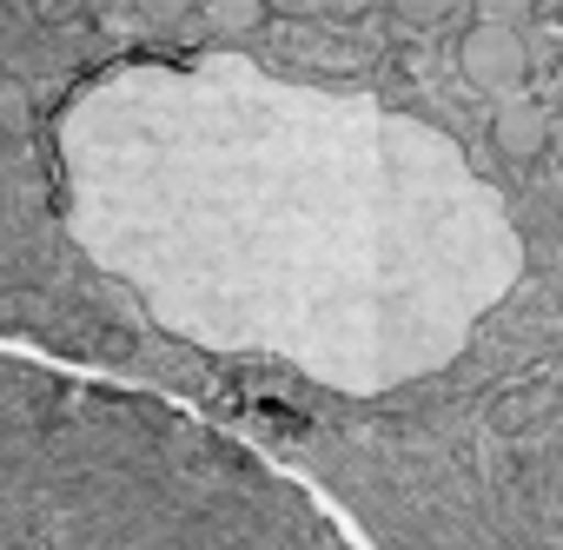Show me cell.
Segmentation results:
<instances>
[{
	"mask_svg": "<svg viewBox=\"0 0 563 550\" xmlns=\"http://www.w3.org/2000/svg\"><path fill=\"white\" fill-rule=\"evenodd\" d=\"M530 41L510 28V21H471L464 34H457V74H464V87H477V94H510L517 100V87L530 80Z\"/></svg>",
	"mask_w": 563,
	"mask_h": 550,
	"instance_id": "obj_1",
	"label": "cell"
},
{
	"mask_svg": "<svg viewBox=\"0 0 563 550\" xmlns=\"http://www.w3.org/2000/svg\"><path fill=\"white\" fill-rule=\"evenodd\" d=\"M550 133H556V113H550L543 100H530V94H517V100H504V107L490 113V146H497L510 166L550 160Z\"/></svg>",
	"mask_w": 563,
	"mask_h": 550,
	"instance_id": "obj_2",
	"label": "cell"
},
{
	"mask_svg": "<svg viewBox=\"0 0 563 550\" xmlns=\"http://www.w3.org/2000/svg\"><path fill=\"white\" fill-rule=\"evenodd\" d=\"M206 21L225 41H245V34H258L272 21V0H206Z\"/></svg>",
	"mask_w": 563,
	"mask_h": 550,
	"instance_id": "obj_3",
	"label": "cell"
},
{
	"mask_svg": "<svg viewBox=\"0 0 563 550\" xmlns=\"http://www.w3.org/2000/svg\"><path fill=\"white\" fill-rule=\"evenodd\" d=\"M451 8H457V0H391L398 28H411V34H431V28H444V21H451Z\"/></svg>",
	"mask_w": 563,
	"mask_h": 550,
	"instance_id": "obj_4",
	"label": "cell"
},
{
	"mask_svg": "<svg viewBox=\"0 0 563 550\" xmlns=\"http://www.w3.org/2000/svg\"><path fill=\"white\" fill-rule=\"evenodd\" d=\"M133 14H140L146 28H159V34H173V28H186V21L199 14V0H133Z\"/></svg>",
	"mask_w": 563,
	"mask_h": 550,
	"instance_id": "obj_5",
	"label": "cell"
},
{
	"mask_svg": "<svg viewBox=\"0 0 563 550\" xmlns=\"http://www.w3.org/2000/svg\"><path fill=\"white\" fill-rule=\"evenodd\" d=\"M27 120H34V100H27V87L21 80H0V127H8L14 140L27 133Z\"/></svg>",
	"mask_w": 563,
	"mask_h": 550,
	"instance_id": "obj_6",
	"label": "cell"
},
{
	"mask_svg": "<svg viewBox=\"0 0 563 550\" xmlns=\"http://www.w3.org/2000/svg\"><path fill=\"white\" fill-rule=\"evenodd\" d=\"M41 319H54L41 293H8V326H41Z\"/></svg>",
	"mask_w": 563,
	"mask_h": 550,
	"instance_id": "obj_7",
	"label": "cell"
},
{
	"mask_svg": "<svg viewBox=\"0 0 563 550\" xmlns=\"http://www.w3.org/2000/svg\"><path fill=\"white\" fill-rule=\"evenodd\" d=\"M471 8H477V21H523V14H537V0H471Z\"/></svg>",
	"mask_w": 563,
	"mask_h": 550,
	"instance_id": "obj_8",
	"label": "cell"
},
{
	"mask_svg": "<svg viewBox=\"0 0 563 550\" xmlns=\"http://www.w3.org/2000/svg\"><path fill=\"white\" fill-rule=\"evenodd\" d=\"M550 160L563 166V113H556V133H550Z\"/></svg>",
	"mask_w": 563,
	"mask_h": 550,
	"instance_id": "obj_9",
	"label": "cell"
}]
</instances>
